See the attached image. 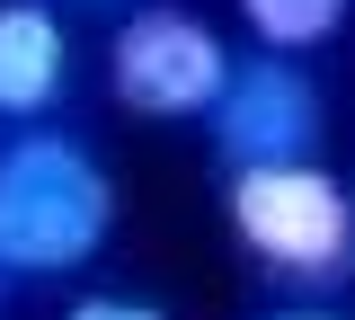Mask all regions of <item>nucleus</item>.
<instances>
[{
    "instance_id": "nucleus-5",
    "label": "nucleus",
    "mask_w": 355,
    "mask_h": 320,
    "mask_svg": "<svg viewBox=\"0 0 355 320\" xmlns=\"http://www.w3.org/2000/svg\"><path fill=\"white\" fill-rule=\"evenodd\" d=\"M71 81V36L44 0H0V116H44Z\"/></svg>"
},
{
    "instance_id": "nucleus-8",
    "label": "nucleus",
    "mask_w": 355,
    "mask_h": 320,
    "mask_svg": "<svg viewBox=\"0 0 355 320\" xmlns=\"http://www.w3.org/2000/svg\"><path fill=\"white\" fill-rule=\"evenodd\" d=\"M266 320H338V312H320V303H293V312H266Z\"/></svg>"
},
{
    "instance_id": "nucleus-3",
    "label": "nucleus",
    "mask_w": 355,
    "mask_h": 320,
    "mask_svg": "<svg viewBox=\"0 0 355 320\" xmlns=\"http://www.w3.org/2000/svg\"><path fill=\"white\" fill-rule=\"evenodd\" d=\"M231 45L196 9H133L116 27V53H107V81H116V107L125 116H214L222 90H231Z\"/></svg>"
},
{
    "instance_id": "nucleus-4",
    "label": "nucleus",
    "mask_w": 355,
    "mask_h": 320,
    "mask_svg": "<svg viewBox=\"0 0 355 320\" xmlns=\"http://www.w3.org/2000/svg\"><path fill=\"white\" fill-rule=\"evenodd\" d=\"M214 142L231 169H275V160H311L320 142V90H311L302 62L266 53V62H240L231 90L214 107Z\"/></svg>"
},
{
    "instance_id": "nucleus-1",
    "label": "nucleus",
    "mask_w": 355,
    "mask_h": 320,
    "mask_svg": "<svg viewBox=\"0 0 355 320\" xmlns=\"http://www.w3.org/2000/svg\"><path fill=\"white\" fill-rule=\"evenodd\" d=\"M116 231V178L71 134L0 142V276H71Z\"/></svg>"
},
{
    "instance_id": "nucleus-9",
    "label": "nucleus",
    "mask_w": 355,
    "mask_h": 320,
    "mask_svg": "<svg viewBox=\"0 0 355 320\" xmlns=\"http://www.w3.org/2000/svg\"><path fill=\"white\" fill-rule=\"evenodd\" d=\"M89 9H116V0H89Z\"/></svg>"
},
{
    "instance_id": "nucleus-2",
    "label": "nucleus",
    "mask_w": 355,
    "mask_h": 320,
    "mask_svg": "<svg viewBox=\"0 0 355 320\" xmlns=\"http://www.w3.org/2000/svg\"><path fill=\"white\" fill-rule=\"evenodd\" d=\"M231 240L258 258L275 285H338L355 276V196L320 160H275V169H231Z\"/></svg>"
},
{
    "instance_id": "nucleus-6",
    "label": "nucleus",
    "mask_w": 355,
    "mask_h": 320,
    "mask_svg": "<svg viewBox=\"0 0 355 320\" xmlns=\"http://www.w3.org/2000/svg\"><path fill=\"white\" fill-rule=\"evenodd\" d=\"M240 18L266 53H311L347 27V0H240Z\"/></svg>"
},
{
    "instance_id": "nucleus-7",
    "label": "nucleus",
    "mask_w": 355,
    "mask_h": 320,
    "mask_svg": "<svg viewBox=\"0 0 355 320\" xmlns=\"http://www.w3.org/2000/svg\"><path fill=\"white\" fill-rule=\"evenodd\" d=\"M71 320H169L160 303H142V294H80Z\"/></svg>"
}]
</instances>
